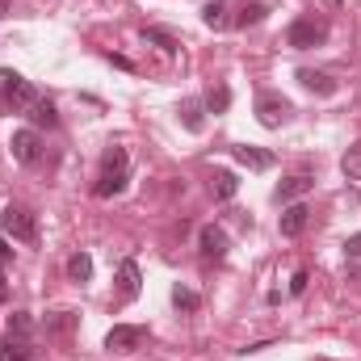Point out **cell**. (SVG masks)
Returning <instances> with one entry per match:
<instances>
[{
  "label": "cell",
  "mask_w": 361,
  "mask_h": 361,
  "mask_svg": "<svg viewBox=\"0 0 361 361\" xmlns=\"http://www.w3.org/2000/svg\"><path fill=\"white\" fill-rule=\"evenodd\" d=\"M126 180H130V156H126V147H105V156H101V177L92 185V193H97V197H118V193L126 189Z\"/></svg>",
  "instance_id": "obj_1"
},
{
  "label": "cell",
  "mask_w": 361,
  "mask_h": 361,
  "mask_svg": "<svg viewBox=\"0 0 361 361\" xmlns=\"http://www.w3.org/2000/svg\"><path fill=\"white\" fill-rule=\"evenodd\" d=\"M38 97H42V92L34 89L25 76H17L13 68H0V101H4L8 114H30V105H34Z\"/></svg>",
  "instance_id": "obj_2"
},
{
  "label": "cell",
  "mask_w": 361,
  "mask_h": 361,
  "mask_svg": "<svg viewBox=\"0 0 361 361\" xmlns=\"http://www.w3.org/2000/svg\"><path fill=\"white\" fill-rule=\"evenodd\" d=\"M0 231L8 235V240H21V244H34L38 240V214L34 210H25V206H4L0 210Z\"/></svg>",
  "instance_id": "obj_3"
},
{
  "label": "cell",
  "mask_w": 361,
  "mask_h": 361,
  "mask_svg": "<svg viewBox=\"0 0 361 361\" xmlns=\"http://www.w3.org/2000/svg\"><path fill=\"white\" fill-rule=\"evenodd\" d=\"M286 42H290L294 51L319 47V42H328V21H324V17H315V13H307V17H298V21L286 30Z\"/></svg>",
  "instance_id": "obj_4"
},
{
  "label": "cell",
  "mask_w": 361,
  "mask_h": 361,
  "mask_svg": "<svg viewBox=\"0 0 361 361\" xmlns=\"http://www.w3.org/2000/svg\"><path fill=\"white\" fill-rule=\"evenodd\" d=\"M290 114H294V105H290L281 92H261V97H257V122H261V126L277 130V126L290 122Z\"/></svg>",
  "instance_id": "obj_5"
},
{
  "label": "cell",
  "mask_w": 361,
  "mask_h": 361,
  "mask_svg": "<svg viewBox=\"0 0 361 361\" xmlns=\"http://www.w3.org/2000/svg\"><path fill=\"white\" fill-rule=\"evenodd\" d=\"M143 341H147V328L143 324H114L105 332V349L109 353H135Z\"/></svg>",
  "instance_id": "obj_6"
},
{
  "label": "cell",
  "mask_w": 361,
  "mask_h": 361,
  "mask_svg": "<svg viewBox=\"0 0 361 361\" xmlns=\"http://www.w3.org/2000/svg\"><path fill=\"white\" fill-rule=\"evenodd\" d=\"M8 152H13V160H17V164H38V156H42V139H38V130H30V126L13 130Z\"/></svg>",
  "instance_id": "obj_7"
},
{
  "label": "cell",
  "mask_w": 361,
  "mask_h": 361,
  "mask_svg": "<svg viewBox=\"0 0 361 361\" xmlns=\"http://www.w3.org/2000/svg\"><path fill=\"white\" fill-rule=\"evenodd\" d=\"M197 248H202V261H227L231 240H227V231H223L219 223H206V227L197 231Z\"/></svg>",
  "instance_id": "obj_8"
},
{
  "label": "cell",
  "mask_w": 361,
  "mask_h": 361,
  "mask_svg": "<svg viewBox=\"0 0 361 361\" xmlns=\"http://www.w3.org/2000/svg\"><path fill=\"white\" fill-rule=\"evenodd\" d=\"M307 223H311V210H307L302 202H290V206H281V219H277V227H281V235H286V240L302 235V231H307Z\"/></svg>",
  "instance_id": "obj_9"
},
{
  "label": "cell",
  "mask_w": 361,
  "mask_h": 361,
  "mask_svg": "<svg viewBox=\"0 0 361 361\" xmlns=\"http://www.w3.org/2000/svg\"><path fill=\"white\" fill-rule=\"evenodd\" d=\"M311 185H315V180L307 177V173H294V177H286L277 189H273V197H277L281 206H290V202H302V197L311 193Z\"/></svg>",
  "instance_id": "obj_10"
},
{
  "label": "cell",
  "mask_w": 361,
  "mask_h": 361,
  "mask_svg": "<svg viewBox=\"0 0 361 361\" xmlns=\"http://www.w3.org/2000/svg\"><path fill=\"white\" fill-rule=\"evenodd\" d=\"M177 114H180V126H185L189 135H202V130H206V101H197V97H185Z\"/></svg>",
  "instance_id": "obj_11"
},
{
  "label": "cell",
  "mask_w": 361,
  "mask_h": 361,
  "mask_svg": "<svg viewBox=\"0 0 361 361\" xmlns=\"http://www.w3.org/2000/svg\"><path fill=\"white\" fill-rule=\"evenodd\" d=\"M139 290H143L139 265H135V261H122V265H118V294L130 302V298H139Z\"/></svg>",
  "instance_id": "obj_12"
},
{
  "label": "cell",
  "mask_w": 361,
  "mask_h": 361,
  "mask_svg": "<svg viewBox=\"0 0 361 361\" xmlns=\"http://www.w3.org/2000/svg\"><path fill=\"white\" fill-rule=\"evenodd\" d=\"M298 85H302V89H311L315 97H332V92L341 89L332 76H324V72H311V68H298Z\"/></svg>",
  "instance_id": "obj_13"
},
{
  "label": "cell",
  "mask_w": 361,
  "mask_h": 361,
  "mask_svg": "<svg viewBox=\"0 0 361 361\" xmlns=\"http://www.w3.org/2000/svg\"><path fill=\"white\" fill-rule=\"evenodd\" d=\"M235 160L252 173H269L273 169V152H261V147H235Z\"/></svg>",
  "instance_id": "obj_14"
},
{
  "label": "cell",
  "mask_w": 361,
  "mask_h": 361,
  "mask_svg": "<svg viewBox=\"0 0 361 361\" xmlns=\"http://www.w3.org/2000/svg\"><path fill=\"white\" fill-rule=\"evenodd\" d=\"M235 189H240V180H235V173H227V169H219V173L210 177V193H214L219 202H231Z\"/></svg>",
  "instance_id": "obj_15"
},
{
  "label": "cell",
  "mask_w": 361,
  "mask_h": 361,
  "mask_svg": "<svg viewBox=\"0 0 361 361\" xmlns=\"http://www.w3.org/2000/svg\"><path fill=\"white\" fill-rule=\"evenodd\" d=\"M34 126H59V114H55V105L47 101V97H38L34 105H30V114H25Z\"/></svg>",
  "instance_id": "obj_16"
},
{
  "label": "cell",
  "mask_w": 361,
  "mask_h": 361,
  "mask_svg": "<svg viewBox=\"0 0 361 361\" xmlns=\"http://www.w3.org/2000/svg\"><path fill=\"white\" fill-rule=\"evenodd\" d=\"M4 332H8V341H30L34 319H30L25 311H13V315H8V324H4Z\"/></svg>",
  "instance_id": "obj_17"
},
{
  "label": "cell",
  "mask_w": 361,
  "mask_h": 361,
  "mask_svg": "<svg viewBox=\"0 0 361 361\" xmlns=\"http://www.w3.org/2000/svg\"><path fill=\"white\" fill-rule=\"evenodd\" d=\"M202 21H206L210 30H227V25H231V17H227V4H223V0H210V4L202 8Z\"/></svg>",
  "instance_id": "obj_18"
},
{
  "label": "cell",
  "mask_w": 361,
  "mask_h": 361,
  "mask_svg": "<svg viewBox=\"0 0 361 361\" xmlns=\"http://www.w3.org/2000/svg\"><path fill=\"white\" fill-rule=\"evenodd\" d=\"M68 277H72V281H80V286L89 281V277H92V257H89V252H76V257L68 261Z\"/></svg>",
  "instance_id": "obj_19"
},
{
  "label": "cell",
  "mask_w": 361,
  "mask_h": 361,
  "mask_svg": "<svg viewBox=\"0 0 361 361\" xmlns=\"http://www.w3.org/2000/svg\"><path fill=\"white\" fill-rule=\"evenodd\" d=\"M143 42H156V47H160V51H169V55L180 47L177 38H173L169 30H160V25H147V30H143Z\"/></svg>",
  "instance_id": "obj_20"
},
{
  "label": "cell",
  "mask_w": 361,
  "mask_h": 361,
  "mask_svg": "<svg viewBox=\"0 0 361 361\" xmlns=\"http://www.w3.org/2000/svg\"><path fill=\"white\" fill-rule=\"evenodd\" d=\"M227 105H231V89L227 85H214V89L206 92V109L210 114H227Z\"/></svg>",
  "instance_id": "obj_21"
},
{
  "label": "cell",
  "mask_w": 361,
  "mask_h": 361,
  "mask_svg": "<svg viewBox=\"0 0 361 361\" xmlns=\"http://www.w3.org/2000/svg\"><path fill=\"white\" fill-rule=\"evenodd\" d=\"M341 169H345V177L349 180H361V139L345 152V160H341Z\"/></svg>",
  "instance_id": "obj_22"
},
{
  "label": "cell",
  "mask_w": 361,
  "mask_h": 361,
  "mask_svg": "<svg viewBox=\"0 0 361 361\" xmlns=\"http://www.w3.org/2000/svg\"><path fill=\"white\" fill-rule=\"evenodd\" d=\"M261 21H265V4H257V0L244 4V13L235 17V25H244V30H248V25H261Z\"/></svg>",
  "instance_id": "obj_23"
},
{
  "label": "cell",
  "mask_w": 361,
  "mask_h": 361,
  "mask_svg": "<svg viewBox=\"0 0 361 361\" xmlns=\"http://www.w3.org/2000/svg\"><path fill=\"white\" fill-rule=\"evenodd\" d=\"M173 302H177L180 311H197V307H202V298H197L189 286H177V290H173Z\"/></svg>",
  "instance_id": "obj_24"
},
{
  "label": "cell",
  "mask_w": 361,
  "mask_h": 361,
  "mask_svg": "<svg viewBox=\"0 0 361 361\" xmlns=\"http://www.w3.org/2000/svg\"><path fill=\"white\" fill-rule=\"evenodd\" d=\"M0 361H30V345H25V341H8V345L0 349Z\"/></svg>",
  "instance_id": "obj_25"
},
{
  "label": "cell",
  "mask_w": 361,
  "mask_h": 361,
  "mask_svg": "<svg viewBox=\"0 0 361 361\" xmlns=\"http://www.w3.org/2000/svg\"><path fill=\"white\" fill-rule=\"evenodd\" d=\"M72 324H76V315H72V311H55V315L47 319V332H68Z\"/></svg>",
  "instance_id": "obj_26"
},
{
  "label": "cell",
  "mask_w": 361,
  "mask_h": 361,
  "mask_svg": "<svg viewBox=\"0 0 361 361\" xmlns=\"http://www.w3.org/2000/svg\"><path fill=\"white\" fill-rule=\"evenodd\" d=\"M307 281H311V277L298 269V273H294V281H290V294H302V290H307Z\"/></svg>",
  "instance_id": "obj_27"
},
{
  "label": "cell",
  "mask_w": 361,
  "mask_h": 361,
  "mask_svg": "<svg viewBox=\"0 0 361 361\" xmlns=\"http://www.w3.org/2000/svg\"><path fill=\"white\" fill-rule=\"evenodd\" d=\"M345 252H349V257H361V231H357V235H349V240H345Z\"/></svg>",
  "instance_id": "obj_28"
},
{
  "label": "cell",
  "mask_w": 361,
  "mask_h": 361,
  "mask_svg": "<svg viewBox=\"0 0 361 361\" xmlns=\"http://www.w3.org/2000/svg\"><path fill=\"white\" fill-rule=\"evenodd\" d=\"M109 63H114V68H122V72H135V63H130L126 55H109Z\"/></svg>",
  "instance_id": "obj_29"
},
{
  "label": "cell",
  "mask_w": 361,
  "mask_h": 361,
  "mask_svg": "<svg viewBox=\"0 0 361 361\" xmlns=\"http://www.w3.org/2000/svg\"><path fill=\"white\" fill-rule=\"evenodd\" d=\"M8 261H13V248H8V240L0 235V265H8Z\"/></svg>",
  "instance_id": "obj_30"
},
{
  "label": "cell",
  "mask_w": 361,
  "mask_h": 361,
  "mask_svg": "<svg viewBox=\"0 0 361 361\" xmlns=\"http://www.w3.org/2000/svg\"><path fill=\"white\" fill-rule=\"evenodd\" d=\"M4 13H8V0H0V17H4Z\"/></svg>",
  "instance_id": "obj_31"
}]
</instances>
